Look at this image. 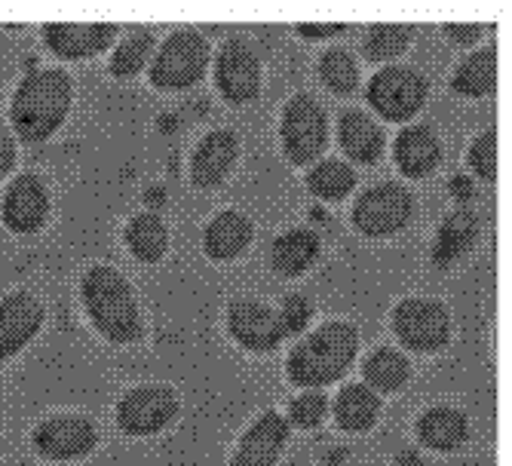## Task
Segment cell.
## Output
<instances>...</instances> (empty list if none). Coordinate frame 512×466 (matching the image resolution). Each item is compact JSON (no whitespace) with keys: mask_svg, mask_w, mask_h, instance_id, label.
<instances>
[{"mask_svg":"<svg viewBox=\"0 0 512 466\" xmlns=\"http://www.w3.org/2000/svg\"><path fill=\"white\" fill-rule=\"evenodd\" d=\"M252 237H255L252 221L237 209H224L206 224L203 249L212 261H234L249 249Z\"/></svg>","mask_w":512,"mask_h":466,"instance_id":"obj_19","label":"cell"},{"mask_svg":"<svg viewBox=\"0 0 512 466\" xmlns=\"http://www.w3.org/2000/svg\"><path fill=\"white\" fill-rule=\"evenodd\" d=\"M341 31H347L344 22H301V25H298V34H301V37H310V40L335 37V34H341Z\"/></svg>","mask_w":512,"mask_h":466,"instance_id":"obj_36","label":"cell"},{"mask_svg":"<svg viewBox=\"0 0 512 466\" xmlns=\"http://www.w3.org/2000/svg\"><path fill=\"white\" fill-rule=\"evenodd\" d=\"M148 59H154V34L148 28H135L132 34H126L120 40V46L111 56V74L117 80H129L148 65Z\"/></svg>","mask_w":512,"mask_h":466,"instance_id":"obj_29","label":"cell"},{"mask_svg":"<svg viewBox=\"0 0 512 466\" xmlns=\"http://www.w3.org/2000/svg\"><path fill=\"white\" fill-rule=\"evenodd\" d=\"M414 215V197L405 184L387 181L368 188L353 206V224L365 237H393Z\"/></svg>","mask_w":512,"mask_h":466,"instance_id":"obj_9","label":"cell"},{"mask_svg":"<svg viewBox=\"0 0 512 466\" xmlns=\"http://www.w3.org/2000/svg\"><path fill=\"white\" fill-rule=\"evenodd\" d=\"M356 184V172L350 163L344 160H319L310 175H307V188L313 197L325 200V203H338L344 200Z\"/></svg>","mask_w":512,"mask_h":466,"instance_id":"obj_28","label":"cell"},{"mask_svg":"<svg viewBox=\"0 0 512 466\" xmlns=\"http://www.w3.org/2000/svg\"><path fill=\"white\" fill-rule=\"evenodd\" d=\"M393 157L405 178H427L439 166L442 145L427 123H414L399 132L396 145H393Z\"/></svg>","mask_w":512,"mask_h":466,"instance_id":"obj_18","label":"cell"},{"mask_svg":"<svg viewBox=\"0 0 512 466\" xmlns=\"http://www.w3.org/2000/svg\"><path fill=\"white\" fill-rule=\"evenodd\" d=\"M117 37L108 22H46L43 40L59 59H92L105 53Z\"/></svg>","mask_w":512,"mask_h":466,"instance_id":"obj_13","label":"cell"},{"mask_svg":"<svg viewBox=\"0 0 512 466\" xmlns=\"http://www.w3.org/2000/svg\"><path fill=\"white\" fill-rule=\"evenodd\" d=\"M209 65V43L200 31H175L169 34L157 56L151 59V83L157 89H188L203 80Z\"/></svg>","mask_w":512,"mask_h":466,"instance_id":"obj_5","label":"cell"},{"mask_svg":"<svg viewBox=\"0 0 512 466\" xmlns=\"http://www.w3.org/2000/svg\"><path fill=\"white\" fill-rule=\"evenodd\" d=\"M310 316H313V304L304 295H286L283 307L276 310V319H279V329H283V335H301L307 329Z\"/></svg>","mask_w":512,"mask_h":466,"instance_id":"obj_33","label":"cell"},{"mask_svg":"<svg viewBox=\"0 0 512 466\" xmlns=\"http://www.w3.org/2000/svg\"><path fill=\"white\" fill-rule=\"evenodd\" d=\"M227 329L234 341L249 353H270L283 344V329H279L276 310L255 298H237L227 307Z\"/></svg>","mask_w":512,"mask_h":466,"instance_id":"obj_12","label":"cell"},{"mask_svg":"<svg viewBox=\"0 0 512 466\" xmlns=\"http://www.w3.org/2000/svg\"><path fill=\"white\" fill-rule=\"evenodd\" d=\"M476 240H479V218L470 209H454L439 224L436 243H433V264L451 267L476 246Z\"/></svg>","mask_w":512,"mask_h":466,"instance_id":"obj_22","label":"cell"},{"mask_svg":"<svg viewBox=\"0 0 512 466\" xmlns=\"http://www.w3.org/2000/svg\"><path fill=\"white\" fill-rule=\"evenodd\" d=\"M470 421L467 414L451 405H433L417 417V436L433 451H454L467 442Z\"/></svg>","mask_w":512,"mask_h":466,"instance_id":"obj_23","label":"cell"},{"mask_svg":"<svg viewBox=\"0 0 512 466\" xmlns=\"http://www.w3.org/2000/svg\"><path fill=\"white\" fill-rule=\"evenodd\" d=\"M16 163V142H13V132L7 129V123L0 120V178L10 175Z\"/></svg>","mask_w":512,"mask_h":466,"instance_id":"obj_35","label":"cell"},{"mask_svg":"<svg viewBox=\"0 0 512 466\" xmlns=\"http://www.w3.org/2000/svg\"><path fill=\"white\" fill-rule=\"evenodd\" d=\"M83 307L92 325L114 344H132L142 338V313L135 304L129 279L108 264H96L83 273Z\"/></svg>","mask_w":512,"mask_h":466,"instance_id":"obj_3","label":"cell"},{"mask_svg":"<svg viewBox=\"0 0 512 466\" xmlns=\"http://www.w3.org/2000/svg\"><path fill=\"white\" fill-rule=\"evenodd\" d=\"M445 31L457 43H476L482 37V31H488V25H460V22H454V25H445Z\"/></svg>","mask_w":512,"mask_h":466,"instance_id":"obj_37","label":"cell"},{"mask_svg":"<svg viewBox=\"0 0 512 466\" xmlns=\"http://www.w3.org/2000/svg\"><path fill=\"white\" fill-rule=\"evenodd\" d=\"M393 332L414 353H436L451 341V313L433 298H405L393 310Z\"/></svg>","mask_w":512,"mask_h":466,"instance_id":"obj_7","label":"cell"},{"mask_svg":"<svg viewBox=\"0 0 512 466\" xmlns=\"http://www.w3.org/2000/svg\"><path fill=\"white\" fill-rule=\"evenodd\" d=\"M289 442V421L279 411H264L243 433L230 466H273Z\"/></svg>","mask_w":512,"mask_h":466,"instance_id":"obj_15","label":"cell"},{"mask_svg":"<svg viewBox=\"0 0 512 466\" xmlns=\"http://www.w3.org/2000/svg\"><path fill=\"white\" fill-rule=\"evenodd\" d=\"M427 102V80L417 68L387 65L368 83V105L390 123H405Z\"/></svg>","mask_w":512,"mask_h":466,"instance_id":"obj_6","label":"cell"},{"mask_svg":"<svg viewBox=\"0 0 512 466\" xmlns=\"http://www.w3.org/2000/svg\"><path fill=\"white\" fill-rule=\"evenodd\" d=\"M178 393L163 384H142L117 402V427L129 436H154L178 417Z\"/></svg>","mask_w":512,"mask_h":466,"instance_id":"obj_8","label":"cell"},{"mask_svg":"<svg viewBox=\"0 0 512 466\" xmlns=\"http://www.w3.org/2000/svg\"><path fill=\"white\" fill-rule=\"evenodd\" d=\"M240 157V142L230 129H215L197 145L191 157V178L197 188H218Z\"/></svg>","mask_w":512,"mask_h":466,"instance_id":"obj_17","label":"cell"},{"mask_svg":"<svg viewBox=\"0 0 512 466\" xmlns=\"http://www.w3.org/2000/svg\"><path fill=\"white\" fill-rule=\"evenodd\" d=\"M99 442L96 424L83 414H53L34 427V451L46 460L86 457Z\"/></svg>","mask_w":512,"mask_h":466,"instance_id":"obj_11","label":"cell"},{"mask_svg":"<svg viewBox=\"0 0 512 466\" xmlns=\"http://www.w3.org/2000/svg\"><path fill=\"white\" fill-rule=\"evenodd\" d=\"M451 194H454L460 203H467V200L473 197V184H470V178H467V175H457V178L451 181Z\"/></svg>","mask_w":512,"mask_h":466,"instance_id":"obj_38","label":"cell"},{"mask_svg":"<svg viewBox=\"0 0 512 466\" xmlns=\"http://www.w3.org/2000/svg\"><path fill=\"white\" fill-rule=\"evenodd\" d=\"M381 414L378 393L365 384H347L335 399V421L347 433H365L375 427Z\"/></svg>","mask_w":512,"mask_h":466,"instance_id":"obj_24","label":"cell"},{"mask_svg":"<svg viewBox=\"0 0 512 466\" xmlns=\"http://www.w3.org/2000/svg\"><path fill=\"white\" fill-rule=\"evenodd\" d=\"M71 99H74V86L62 68L31 71L13 96V108H10L13 129L28 145L46 142L65 123Z\"/></svg>","mask_w":512,"mask_h":466,"instance_id":"obj_2","label":"cell"},{"mask_svg":"<svg viewBox=\"0 0 512 466\" xmlns=\"http://www.w3.org/2000/svg\"><path fill=\"white\" fill-rule=\"evenodd\" d=\"M338 142L344 154L353 157L356 163H375L384 154L387 135L375 117H368L365 111H347L338 126Z\"/></svg>","mask_w":512,"mask_h":466,"instance_id":"obj_21","label":"cell"},{"mask_svg":"<svg viewBox=\"0 0 512 466\" xmlns=\"http://www.w3.org/2000/svg\"><path fill=\"white\" fill-rule=\"evenodd\" d=\"M319 77L338 96H350L359 86V65L347 50H329L319 59Z\"/></svg>","mask_w":512,"mask_h":466,"instance_id":"obj_31","label":"cell"},{"mask_svg":"<svg viewBox=\"0 0 512 466\" xmlns=\"http://www.w3.org/2000/svg\"><path fill=\"white\" fill-rule=\"evenodd\" d=\"M319 233L310 227H292L286 233H279L270 246V264L283 276H301L310 270L319 258Z\"/></svg>","mask_w":512,"mask_h":466,"instance_id":"obj_20","label":"cell"},{"mask_svg":"<svg viewBox=\"0 0 512 466\" xmlns=\"http://www.w3.org/2000/svg\"><path fill=\"white\" fill-rule=\"evenodd\" d=\"M50 215V194L40 175L22 172L4 194V224L16 233H34Z\"/></svg>","mask_w":512,"mask_h":466,"instance_id":"obj_16","label":"cell"},{"mask_svg":"<svg viewBox=\"0 0 512 466\" xmlns=\"http://www.w3.org/2000/svg\"><path fill=\"white\" fill-rule=\"evenodd\" d=\"M325 414H329V399H325L319 390H304L301 396L292 399L286 421H292L301 430H313L325 421Z\"/></svg>","mask_w":512,"mask_h":466,"instance_id":"obj_32","label":"cell"},{"mask_svg":"<svg viewBox=\"0 0 512 466\" xmlns=\"http://www.w3.org/2000/svg\"><path fill=\"white\" fill-rule=\"evenodd\" d=\"M356 353H359V332L344 319H332L319 325L316 332L304 335L292 347L286 359V375L295 387H307V390L329 387L347 375Z\"/></svg>","mask_w":512,"mask_h":466,"instance_id":"obj_1","label":"cell"},{"mask_svg":"<svg viewBox=\"0 0 512 466\" xmlns=\"http://www.w3.org/2000/svg\"><path fill=\"white\" fill-rule=\"evenodd\" d=\"M494 86H497V53H494V46H485V50L467 56L451 74V89L460 92V96H470V99L488 96Z\"/></svg>","mask_w":512,"mask_h":466,"instance_id":"obj_26","label":"cell"},{"mask_svg":"<svg viewBox=\"0 0 512 466\" xmlns=\"http://www.w3.org/2000/svg\"><path fill=\"white\" fill-rule=\"evenodd\" d=\"M0 466H4V460H0Z\"/></svg>","mask_w":512,"mask_h":466,"instance_id":"obj_39","label":"cell"},{"mask_svg":"<svg viewBox=\"0 0 512 466\" xmlns=\"http://www.w3.org/2000/svg\"><path fill=\"white\" fill-rule=\"evenodd\" d=\"M43 304L31 292L0 298V359L16 356L43 329Z\"/></svg>","mask_w":512,"mask_h":466,"instance_id":"obj_14","label":"cell"},{"mask_svg":"<svg viewBox=\"0 0 512 466\" xmlns=\"http://www.w3.org/2000/svg\"><path fill=\"white\" fill-rule=\"evenodd\" d=\"M126 246L132 249V255L145 264H154L166 255L169 249V230L163 224L160 215L154 212H142L135 215L129 224H126Z\"/></svg>","mask_w":512,"mask_h":466,"instance_id":"obj_27","label":"cell"},{"mask_svg":"<svg viewBox=\"0 0 512 466\" xmlns=\"http://www.w3.org/2000/svg\"><path fill=\"white\" fill-rule=\"evenodd\" d=\"M362 378L365 387H371L375 393H396L411 378V362L405 359V353L393 347H378L362 362Z\"/></svg>","mask_w":512,"mask_h":466,"instance_id":"obj_25","label":"cell"},{"mask_svg":"<svg viewBox=\"0 0 512 466\" xmlns=\"http://www.w3.org/2000/svg\"><path fill=\"white\" fill-rule=\"evenodd\" d=\"M411 25L402 22H381V25H371L365 40H362V50L371 62H390L399 59L408 43H411Z\"/></svg>","mask_w":512,"mask_h":466,"instance_id":"obj_30","label":"cell"},{"mask_svg":"<svg viewBox=\"0 0 512 466\" xmlns=\"http://www.w3.org/2000/svg\"><path fill=\"white\" fill-rule=\"evenodd\" d=\"M279 142H283V154L295 166L316 163L325 148H329V114L319 105L310 92H298L283 108V120H279Z\"/></svg>","mask_w":512,"mask_h":466,"instance_id":"obj_4","label":"cell"},{"mask_svg":"<svg viewBox=\"0 0 512 466\" xmlns=\"http://www.w3.org/2000/svg\"><path fill=\"white\" fill-rule=\"evenodd\" d=\"M470 166L479 178L494 181V175H497V135H494V129L482 132L470 145Z\"/></svg>","mask_w":512,"mask_h":466,"instance_id":"obj_34","label":"cell"},{"mask_svg":"<svg viewBox=\"0 0 512 466\" xmlns=\"http://www.w3.org/2000/svg\"><path fill=\"white\" fill-rule=\"evenodd\" d=\"M215 83L230 105H249L261 92V62L255 46L243 37L221 43L215 59Z\"/></svg>","mask_w":512,"mask_h":466,"instance_id":"obj_10","label":"cell"}]
</instances>
